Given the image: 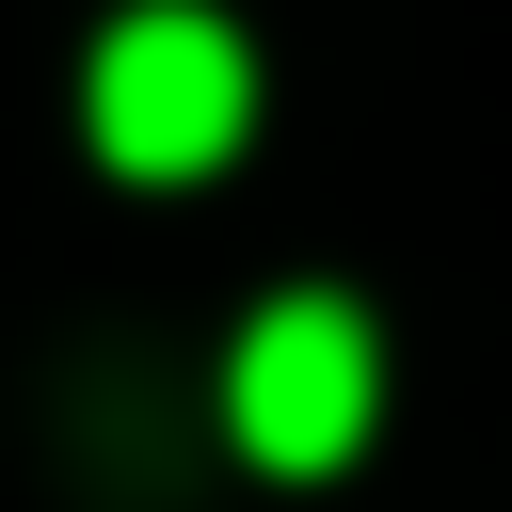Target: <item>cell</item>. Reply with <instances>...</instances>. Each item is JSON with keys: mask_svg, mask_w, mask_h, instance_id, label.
I'll return each mask as SVG.
<instances>
[{"mask_svg": "<svg viewBox=\"0 0 512 512\" xmlns=\"http://www.w3.org/2000/svg\"><path fill=\"white\" fill-rule=\"evenodd\" d=\"M80 128H96L112 176H208L256 128V48L208 0H128L80 64Z\"/></svg>", "mask_w": 512, "mask_h": 512, "instance_id": "cell-1", "label": "cell"}, {"mask_svg": "<svg viewBox=\"0 0 512 512\" xmlns=\"http://www.w3.org/2000/svg\"><path fill=\"white\" fill-rule=\"evenodd\" d=\"M368 416H384V336H368L336 288H288V304L240 320V352H224V448H240V464L320 480V464L368 448Z\"/></svg>", "mask_w": 512, "mask_h": 512, "instance_id": "cell-2", "label": "cell"}]
</instances>
